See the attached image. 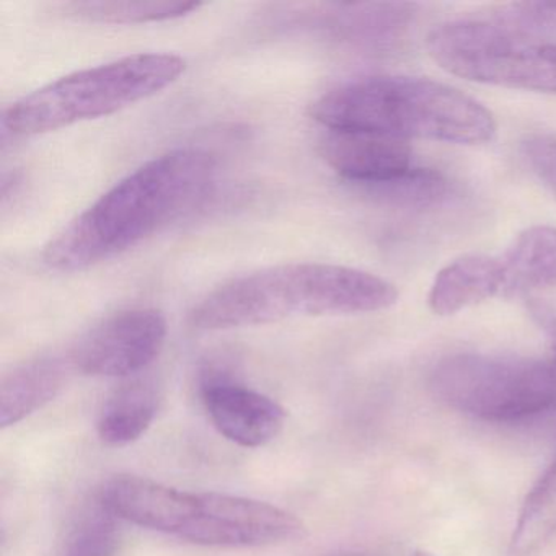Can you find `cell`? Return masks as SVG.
<instances>
[{
	"label": "cell",
	"mask_w": 556,
	"mask_h": 556,
	"mask_svg": "<svg viewBox=\"0 0 556 556\" xmlns=\"http://www.w3.org/2000/svg\"><path fill=\"white\" fill-rule=\"evenodd\" d=\"M216 162L201 149H175L136 168L71 220L45 249L61 273L84 271L144 242L210 193Z\"/></svg>",
	"instance_id": "cell-1"
},
{
	"label": "cell",
	"mask_w": 556,
	"mask_h": 556,
	"mask_svg": "<svg viewBox=\"0 0 556 556\" xmlns=\"http://www.w3.org/2000/svg\"><path fill=\"white\" fill-rule=\"evenodd\" d=\"M399 291L379 276L330 263H286L240 276L204 295L190 314L194 328L232 330L295 317L386 311Z\"/></svg>",
	"instance_id": "cell-2"
},
{
	"label": "cell",
	"mask_w": 556,
	"mask_h": 556,
	"mask_svg": "<svg viewBox=\"0 0 556 556\" xmlns=\"http://www.w3.org/2000/svg\"><path fill=\"white\" fill-rule=\"evenodd\" d=\"M315 122L333 132H367L481 146L496 136L490 110L444 84L418 77H367L343 84L311 105Z\"/></svg>",
	"instance_id": "cell-3"
},
{
	"label": "cell",
	"mask_w": 556,
	"mask_h": 556,
	"mask_svg": "<svg viewBox=\"0 0 556 556\" xmlns=\"http://www.w3.org/2000/svg\"><path fill=\"white\" fill-rule=\"evenodd\" d=\"M187 61L170 53H141L61 77L17 100L4 128L31 138L110 116L151 99L180 79Z\"/></svg>",
	"instance_id": "cell-4"
},
{
	"label": "cell",
	"mask_w": 556,
	"mask_h": 556,
	"mask_svg": "<svg viewBox=\"0 0 556 556\" xmlns=\"http://www.w3.org/2000/svg\"><path fill=\"white\" fill-rule=\"evenodd\" d=\"M426 47L429 56L452 76L556 96V41L536 38L500 18L439 25Z\"/></svg>",
	"instance_id": "cell-5"
},
{
	"label": "cell",
	"mask_w": 556,
	"mask_h": 556,
	"mask_svg": "<svg viewBox=\"0 0 556 556\" xmlns=\"http://www.w3.org/2000/svg\"><path fill=\"white\" fill-rule=\"evenodd\" d=\"M429 389L471 418L522 421L556 406V366L530 357L455 354L435 364Z\"/></svg>",
	"instance_id": "cell-6"
},
{
	"label": "cell",
	"mask_w": 556,
	"mask_h": 556,
	"mask_svg": "<svg viewBox=\"0 0 556 556\" xmlns=\"http://www.w3.org/2000/svg\"><path fill=\"white\" fill-rule=\"evenodd\" d=\"M304 533L301 520L281 507L252 497L197 493L193 517L180 539L206 546H266Z\"/></svg>",
	"instance_id": "cell-7"
},
{
	"label": "cell",
	"mask_w": 556,
	"mask_h": 556,
	"mask_svg": "<svg viewBox=\"0 0 556 556\" xmlns=\"http://www.w3.org/2000/svg\"><path fill=\"white\" fill-rule=\"evenodd\" d=\"M167 338V320L155 308H129L105 318L74 348L71 364L96 377L136 376L154 363Z\"/></svg>",
	"instance_id": "cell-8"
},
{
	"label": "cell",
	"mask_w": 556,
	"mask_h": 556,
	"mask_svg": "<svg viewBox=\"0 0 556 556\" xmlns=\"http://www.w3.org/2000/svg\"><path fill=\"white\" fill-rule=\"evenodd\" d=\"M201 396L211 421L224 438L242 447L256 448L281 432L286 413L279 403L223 372H207Z\"/></svg>",
	"instance_id": "cell-9"
},
{
	"label": "cell",
	"mask_w": 556,
	"mask_h": 556,
	"mask_svg": "<svg viewBox=\"0 0 556 556\" xmlns=\"http://www.w3.org/2000/svg\"><path fill=\"white\" fill-rule=\"evenodd\" d=\"M100 506L135 526L180 536L197 507V493L149 478L119 475L103 484Z\"/></svg>",
	"instance_id": "cell-10"
},
{
	"label": "cell",
	"mask_w": 556,
	"mask_h": 556,
	"mask_svg": "<svg viewBox=\"0 0 556 556\" xmlns=\"http://www.w3.org/2000/svg\"><path fill=\"white\" fill-rule=\"evenodd\" d=\"M320 154L344 180L372 188L402 178L416 167L406 141L367 132L328 131Z\"/></svg>",
	"instance_id": "cell-11"
},
{
	"label": "cell",
	"mask_w": 556,
	"mask_h": 556,
	"mask_svg": "<svg viewBox=\"0 0 556 556\" xmlns=\"http://www.w3.org/2000/svg\"><path fill=\"white\" fill-rule=\"evenodd\" d=\"M494 298H504L500 258L467 255L438 273L429 291V308L435 315H454Z\"/></svg>",
	"instance_id": "cell-12"
},
{
	"label": "cell",
	"mask_w": 556,
	"mask_h": 556,
	"mask_svg": "<svg viewBox=\"0 0 556 556\" xmlns=\"http://www.w3.org/2000/svg\"><path fill=\"white\" fill-rule=\"evenodd\" d=\"M497 258L503 271L504 299L556 288L555 227L523 230Z\"/></svg>",
	"instance_id": "cell-13"
},
{
	"label": "cell",
	"mask_w": 556,
	"mask_h": 556,
	"mask_svg": "<svg viewBox=\"0 0 556 556\" xmlns=\"http://www.w3.org/2000/svg\"><path fill=\"white\" fill-rule=\"evenodd\" d=\"M70 366L60 357H37L14 367L0 383V426L17 425L63 389Z\"/></svg>",
	"instance_id": "cell-14"
},
{
	"label": "cell",
	"mask_w": 556,
	"mask_h": 556,
	"mask_svg": "<svg viewBox=\"0 0 556 556\" xmlns=\"http://www.w3.org/2000/svg\"><path fill=\"white\" fill-rule=\"evenodd\" d=\"M159 403L161 390L152 379H132L118 387L100 413V439L112 447L138 441L154 422Z\"/></svg>",
	"instance_id": "cell-15"
},
{
	"label": "cell",
	"mask_w": 556,
	"mask_h": 556,
	"mask_svg": "<svg viewBox=\"0 0 556 556\" xmlns=\"http://www.w3.org/2000/svg\"><path fill=\"white\" fill-rule=\"evenodd\" d=\"M556 535V458L527 494L514 527L510 552L532 555Z\"/></svg>",
	"instance_id": "cell-16"
},
{
	"label": "cell",
	"mask_w": 556,
	"mask_h": 556,
	"mask_svg": "<svg viewBox=\"0 0 556 556\" xmlns=\"http://www.w3.org/2000/svg\"><path fill=\"white\" fill-rule=\"evenodd\" d=\"M200 2H119V0H100V2H74L71 11L87 21L102 24H148V22L174 21L187 17L201 8Z\"/></svg>",
	"instance_id": "cell-17"
},
{
	"label": "cell",
	"mask_w": 556,
	"mask_h": 556,
	"mask_svg": "<svg viewBox=\"0 0 556 556\" xmlns=\"http://www.w3.org/2000/svg\"><path fill=\"white\" fill-rule=\"evenodd\" d=\"M115 519L102 506L86 514L71 532L63 556H115L119 545Z\"/></svg>",
	"instance_id": "cell-18"
},
{
	"label": "cell",
	"mask_w": 556,
	"mask_h": 556,
	"mask_svg": "<svg viewBox=\"0 0 556 556\" xmlns=\"http://www.w3.org/2000/svg\"><path fill=\"white\" fill-rule=\"evenodd\" d=\"M374 190L399 206L428 207L444 200L448 184L439 172L416 165L402 178L380 185Z\"/></svg>",
	"instance_id": "cell-19"
},
{
	"label": "cell",
	"mask_w": 556,
	"mask_h": 556,
	"mask_svg": "<svg viewBox=\"0 0 556 556\" xmlns=\"http://www.w3.org/2000/svg\"><path fill=\"white\" fill-rule=\"evenodd\" d=\"M523 155L533 174L556 197V136H532L523 142Z\"/></svg>",
	"instance_id": "cell-20"
},
{
	"label": "cell",
	"mask_w": 556,
	"mask_h": 556,
	"mask_svg": "<svg viewBox=\"0 0 556 556\" xmlns=\"http://www.w3.org/2000/svg\"><path fill=\"white\" fill-rule=\"evenodd\" d=\"M549 341H552L553 353L556 356V320L548 325Z\"/></svg>",
	"instance_id": "cell-21"
},
{
	"label": "cell",
	"mask_w": 556,
	"mask_h": 556,
	"mask_svg": "<svg viewBox=\"0 0 556 556\" xmlns=\"http://www.w3.org/2000/svg\"><path fill=\"white\" fill-rule=\"evenodd\" d=\"M412 556H434L432 553L425 552V549H418V552L413 553Z\"/></svg>",
	"instance_id": "cell-22"
}]
</instances>
